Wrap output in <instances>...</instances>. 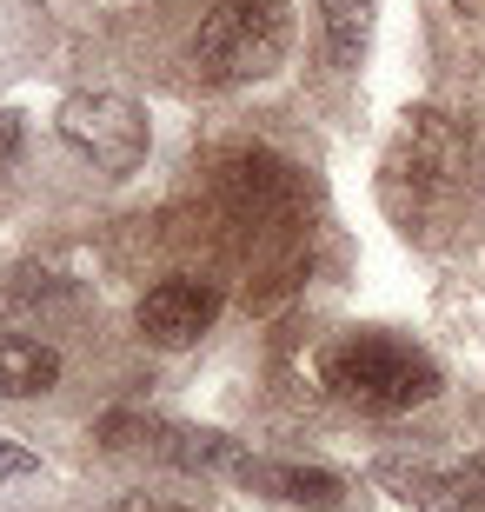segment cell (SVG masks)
<instances>
[{
  "instance_id": "cell-13",
  "label": "cell",
  "mask_w": 485,
  "mask_h": 512,
  "mask_svg": "<svg viewBox=\"0 0 485 512\" xmlns=\"http://www.w3.org/2000/svg\"><path fill=\"white\" fill-rule=\"evenodd\" d=\"M107 512H193V506H180V499H153V493H120Z\"/></svg>"
},
{
  "instance_id": "cell-9",
  "label": "cell",
  "mask_w": 485,
  "mask_h": 512,
  "mask_svg": "<svg viewBox=\"0 0 485 512\" xmlns=\"http://www.w3.org/2000/svg\"><path fill=\"white\" fill-rule=\"evenodd\" d=\"M319 20H326L333 67H359L366 40H373V0H319Z\"/></svg>"
},
{
  "instance_id": "cell-8",
  "label": "cell",
  "mask_w": 485,
  "mask_h": 512,
  "mask_svg": "<svg viewBox=\"0 0 485 512\" xmlns=\"http://www.w3.org/2000/svg\"><path fill=\"white\" fill-rule=\"evenodd\" d=\"M379 486H392V499H406V506L419 512H459V486H452V473H439V466H419V459H379L373 466Z\"/></svg>"
},
{
  "instance_id": "cell-10",
  "label": "cell",
  "mask_w": 485,
  "mask_h": 512,
  "mask_svg": "<svg viewBox=\"0 0 485 512\" xmlns=\"http://www.w3.org/2000/svg\"><path fill=\"white\" fill-rule=\"evenodd\" d=\"M452 486H459V512H485V459L452 466Z\"/></svg>"
},
{
  "instance_id": "cell-1",
  "label": "cell",
  "mask_w": 485,
  "mask_h": 512,
  "mask_svg": "<svg viewBox=\"0 0 485 512\" xmlns=\"http://www.w3.org/2000/svg\"><path fill=\"white\" fill-rule=\"evenodd\" d=\"M319 386L339 406H359V413H412V406L439 399V366L412 340H392V333L366 326V333H339L319 353Z\"/></svg>"
},
{
  "instance_id": "cell-6",
  "label": "cell",
  "mask_w": 485,
  "mask_h": 512,
  "mask_svg": "<svg viewBox=\"0 0 485 512\" xmlns=\"http://www.w3.org/2000/svg\"><path fill=\"white\" fill-rule=\"evenodd\" d=\"M240 486H253L260 499H280L293 512H339L346 506V479L333 466H299V459H246L240 453Z\"/></svg>"
},
{
  "instance_id": "cell-12",
  "label": "cell",
  "mask_w": 485,
  "mask_h": 512,
  "mask_svg": "<svg viewBox=\"0 0 485 512\" xmlns=\"http://www.w3.org/2000/svg\"><path fill=\"white\" fill-rule=\"evenodd\" d=\"M20 140H27V127H20V114H0V180H7V167L20 160Z\"/></svg>"
},
{
  "instance_id": "cell-14",
  "label": "cell",
  "mask_w": 485,
  "mask_h": 512,
  "mask_svg": "<svg viewBox=\"0 0 485 512\" xmlns=\"http://www.w3.org/2000/svg\"><path fill=\"white\" fill-rule=\"evenodd\" d=\"M452 7H459V14H485V0H452Z\"/></svg>"
},
{
  "instance_id": "cell-3",
  "label": "cell",
  "mask_w": 485,
  "mask_h": 512,
  "mask_svg": "<svg viewBox=\"0 0 485 512\" xmlns=\"http://www.w3.org/2000/svg\"><path fill=\"white\" fill-rule=\"evenodd\" d=\"M60 140L100 173H133L147 160V114L127 94H74L60 107Z\"/></svg>"
},
{
  "instance_id": "cell-5",
  "label": "cell",
  "mask_w": 485,
  "mask_h": 512,
  "mask_svg": "<svg viewBox=\"0 0 485 512\" xmlns=\"http://www.w3.org/2000/svg\"><path fill=\"white\" fill-rule=\"evenodd\" d=\"M220 286L213 280H193V273H173V280H160L153 293H140V306H133V320H140V333H147L153 346H193L206 333V326L220 320Z\"/></svg>"
},
{
  "instance_id": "cell-7",
  "label": "cell",
  "mask_w": 485,
  "mask_h": 512,
  "mask_svg": "<svg viewBox=\"0 0 485 512\" xmlns=\"http://www.w3.org/2000/svg\"><path fill=\"white\" fill-rule=\"evenodd\" d=\"M60 386V353L34 333H0V399H40Z\"/></svg>"
},
{
  "instance_id": "cell-4",
  "label": "cell",
  "mask_w": 485,
  "mask_h": 512,
  "mask_svg": "<svg viewBox=\"0 0 485 512\" xmlns=\"http://www.w3.org/2000/svg\"><path fill=\"white\" fill-rule=\"evenodd\" d=\"M459 153H466V133L452 127L446 114H406V133H399V147L386 153V193L406 187L412 180V213H419V200H426L432 187H446V173L459 167ZM406 213V220H412Z\"/></svg>"
},
{
  "instance_id": "cell-11",
  "label": "cell",
  "mask_w": 485,
  "mask_h": 512,
  "mask_svg": "<svg viewBox=\"0 0 485 512\" xmlns=\"http://www.w3.org/2000/svg\"><path fill=\"white\" fill-rule=\"evenodd\" d=\"M34 473H40V453L14 446V439H0V486H7V479H34Z\"/></svg>"
},
{
  "instance_id": "cell-2",
  "label": "cell",
  "mask_w": 485,
  "mask_h": 512,
  "mask_svg": "<svg viewBox=\"0 0 485 512\" xmlns=\"http://www.w3.org/2000/svg\"><path fill=\"white\" fill-rule=\"evenodd\" d=\"M193 74L213 87H246L266 80L293 54V7L286 0H220L193 34Z\"/></svg>"
}]
</instances>
